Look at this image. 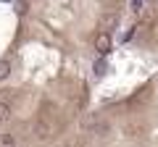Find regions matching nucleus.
Instances as JSON below:
<instances>
[{
    "mask_svg": "<svg viewBox=\"0 0 158 147\" xmlns=\"http://www.w3.org/2000/svg\"><path fill=\"white\" fill-rule=\"evenodd\" d=\"M111 47H113L111 34H108V32H100V34L95 37V50L100 53V55H108V53H111Z\"/></svg>",
    "mask_w": 158,
    "mask_h": 147,
    "instance_id": "2",
    "label": "nucleus"
},
{
    "mask_svg": "<svg viewBox=\"0 0 158 147\" xmlns=\"http://www.w3.org/2000/svg\"><path fill=\"white\" fill-rule=\"evenodd\" d=\"M27 0H16V13H19V16H24V13H27Z\"/></svg>",
    "mask_w": 158,
    "mask_h": 147,
    "instance_id": "7",
    "label": "nucleus"
},
{
    "mask_svg": "<svg viewBox=\"0 0 158 147\" xmlns=\"http://www.w3.org/2000/svg\"><path fill=\"white\" fill-rule=\"evenodd\" d=\"M11 76V61H0V81H6Z\"/></svg>",
    "mask_w": 158,
    "mask_h": 147,
    "instance_id": "5",
    "label": "nucleus"
},
{
    "mask_svg": "<svg viewBox=\"0 0 158 147\" xmlns=\"http://www.w3.org/2000/svg\"><path fill=\"white\" fill-rule=\"evenodd\" d=\"M32 134H34V139H37V142H48V139H53V134H56V129H53V124H50V121L40 118L37 124L32 126Z\"/></svg>",
    "mask_w": 158,
    "mask_h": 147,
    "instance_id": "1",
    "label": "nucleus"
},
{
    "mask_svg": "<svg viewBox=\"0 0 158 147\" xmlns=\"http://www.w3.org/2000/svg\"><path fill=\"white\" fill-rule=\"evenodd\" d=\"M140 6H142V0H132V8L135 11H140Z\"/></svg>",
    "mask_w": 158,
    "mask_h": 147,
    "instance_id": "8",
    "label": "nucleus"
},
{
    "mask_svg": "<svg viewBox=\"0 0 158 147\" xmlns=\"http://www.w3.org/2000/svg\"><path fill=\"white\" fill-rule=\"evenodd\" d=\"M0 147H19L16 145V137L8 134V131H3V134H0Z\"/></svg>",
    "mask_w": 158,
    "mask_h": 147,
    "instance_id": "3",
    "label": "nucleus"
},
{
    "mask_svg": "<svg viewBox=\"0 0 158 147\" xmlns=\"http://www.w3.org/2000/svg\"><path fill=\"white\" fill-rule=\"evenodd\" d=\"M6 121H11V105L6 100H0V124H6Z\"/></svg>",
    "mask_w": 158,
    "mask_h": 147,
    "instance_id": "4",
    "label": "nucleus"
},
{
    "mask_svg": "<svg viewBox=\"0 0 158 147\" xmlns=\"http://www.w3.org/2000/svg\"><path fill=\"white\" fill-rule=\"evenodd\" d=\"M106 55H100V58H98V63H95V74H98V76H103V74H106Z\"/></svg>",
    "mask_w": 158,
    "mask_h": 147,
    "instance_id": "6",
    "label": "nucleus"
}]
</instances>
